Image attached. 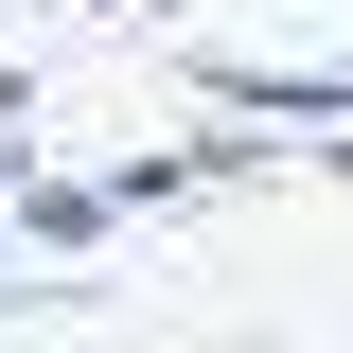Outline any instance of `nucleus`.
<instances>
[{"label": "nucleus", "instance_id": "1", "mask_svg": "<svg viewBox=\"0 0 353 353\" xmlns=\"http://www.w3.org/2000/svg\"><path fill=\"white\" fill-rule=\"evenodd\" d=\"M176 88H194V106H230V124H353V53H318V71H265V53H176Z\"/></svg>", "mask_w": 353, "mask_h": 353}, {"label": "nucleus", "instance_id": "2", "mask_svg": "<svg viewBox=\"0 0 353 353\" xmlns=\"http://www.w3.org/2000/svg\"><path fill=\"white\" fill-rule=\"evenodd\" d=\"M106 176H36V159H0V248H106Z\"/></svg>", "mask_w": 353, "mask_h": 353}, {"label": "nucleus", "instance_id": "3", "mask_svg": "<svg viewBox=\"0 0 353 353\" xmlns=\"http://www.w3.org/2000/svg\"><path fill=\"white\" fill-rule=\"evenodd\" d=\"M0 124H36V71H18V53H0Z\"/></svg>", "mask_w": 353, "mask_h": 353}, {"label": "nucleus", "instance_id": "4", "mask_svg": "<svg viewBox=\"0 0 353 353\" xmlns=\"http://www.w3.org/2000/svg\"><path fill=\"white\" fill-rule=\"evenodd\" d=\"M336 53H353V0H336Z\"/></svg>", "mask_w": 353, "mask_h": 353}, {"label": "nucleus", "instance_id": "5", "mask_svg": "<svg viewBox=\"0 0 353 353\" xmlns=\"http://www.w3.org/2000/svg\"><path fill=\"white\" fill-rule=\"evenodd\" d=\"M141 18H176V0H141Z\"/></svg>", "mask_w": 353, "mask_h": 353}]
</instances>
